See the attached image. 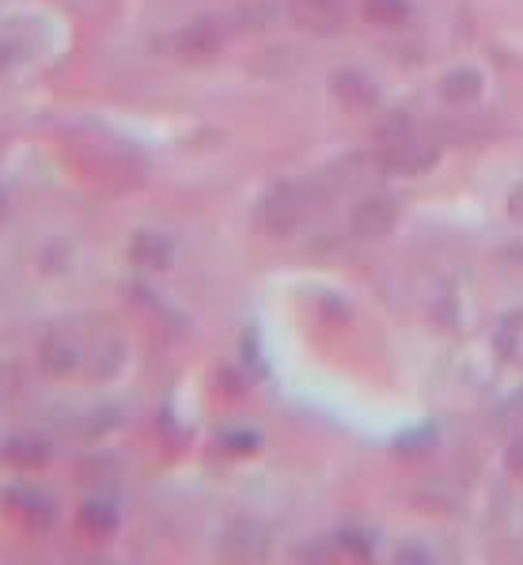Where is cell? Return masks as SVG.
<instances>
[{
  "label": "cell",
  "instance_id": "cell-3",
  "mask_svg": "<svg viewBox=\"0 0 523 565\" xmlns=\"http://www.w3.org/2000/svg\"><path fill=\"white\" fill-rule=\"evenodd\" d=\"M292 20L311 34H334L345 23V0H292Z\"/></svg>",
  "mask_w": 523,
  "mask_h": 565
},
{
  "label": "cell",
  "instance_id": "cell-7",
  "mask_svg": "<svg viewBox=\"0 0 523 565\" xmlns=\"http://www.w3.org/2000/svg\"><path fill=\"white\" fill-rule=\"evenodd\" d=\"M129 255H134L137 266H148V269H163L171 263V239L160 236V232H141V236L134 239V247H129Z\"/></svg>",
  "mask_w": 523,
  "mask_h": 565
},
{
  "label": "cell",
  "instance_id": "cell-5",
  "mask_svg": "<svg viewBox=\"0 0 523 565\" xmlns=\"http://www.w3.org/2000/svg\"><path fill=\"white\" fill-rule=\"evenodd\" d=\"M221 46H224V31L216 28V20H198L179 34V54L182 57L205 61V57H213Z\"/></svg>",
  "mask_w": 523,
  "mask_h": 565
},
{
  "label": "cell",
  "instance_id": "cell-9",
  "mask_svg": "<svg viewBox=\"0 0 523 565\" xmlns=\"http://www.w3.org/2000/svg\"><path fill=\"white\" fill-rule=\"evenodd\" d=\"M364 15L376 28H403L409 20V4L406 0H364Z\"/></svg>",
  "mask_w": 523,
  "mask_h": 565
},
{
  "label": "cell",
  "instance_id": "cell-10",
  "mask_svg": "<svg viewBox=\"0 0 523 565\" xmlns=\"http://www.w3.org/2000/svg\"><path fill=\"white\" fill-rule=\"evenodd\" d=\"M509 471L512 475H523V437L509 448Z\"/></svg>",
  "mask_w": 523,
  "mask_h": 565
},
{
  "label": "cell",
  "instance_id": "cell-4",
  "mask_svg": "<svg viewBox=\"0 0 523 565\" xmlns=\"http://www.w3.org/2000/svg\"><path fill=\"white\" fill-rule=\"evenodd\" d=\"M436 163V149L433 145H421V141H391L387 156H383V168L395 171V175H421L425 168Z\"/></svg>",
  "mask_w": 523,
  "mask_h": 565
},
{
  "label": "cell",
  "instance_id": "cell-6",
  "mask_svg": "<svg viewBox=\"0 0 523 565\" xmlns=\"http://www.w3.org/2000/svg\"><path fill=\"white\" fill-rule=\"evenodd\" d=\"M334 95L345 103V107L364 110L376 103V84H372L364 73H356V68H345V73L334 76Z\"/></svg>",
  "mask_w": 523,
  "mask_h": 565
},
{
  "label": "cell",
  "instance_id": "cell-1",
  "mask_svg": "<svg viewBox=\"0 0 523 565\" xmlns=\"http://www.w3.org/2000/svg\"><path fill=\"white\" fill-rule=\"evenodd\" d=\"M258 221H262V228H266L269 236H292V232L300 228V221H303L300 190H296L292 182H285V186H274L266 198H262Z\"/></svg>",
  "mask_w": 523,
  "mask_h": 565
},
{
  "label": "cell",
  "instance_id": "cell-8",
  "mask_svg": "<svg viewBox=\"0 0 523 565\" xmlns=\"http://www.w3.org/2000/svg\"><path fill=\"white\" fill-rule=\"evenodd\" d=\"M478 92H482V73H474V68H451L440 81V95L451 103H467V99H474Z\"/></svg>",
  "mask_w": 523,
  "mask_h": 565
},
{
  "label": "cell",
  "instance_id": "cell-2",
  "mask_svg": "<svg viewBox=\"0 0 523 565\" xmlns=\"http://www.w3.org/2000/svg\"><path fill=\"white\" fill-rule=\"evenodd\" d=\"M398 224V202L387 194L364 198L361 205L353 209V236L361 239H383L391 236V228Z\"/></svg>",
  "mask_w": 523,
  "mask_h": 565
}]
</instances>
